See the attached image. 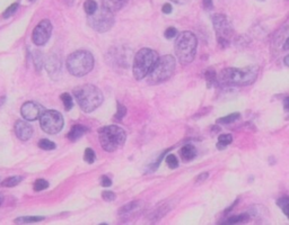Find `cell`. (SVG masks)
<instances>
[{"instance_id": "52a82bcc", "label": "cell", "mask_w": 289, "mask_h": 225, "mask_svg": "<svg viewBox=\"0 0 289 225\" xmlns=\"http://www.w3.org/2000/svg\"><path fill=\"white\" fill-rule=\"evenodd\" d=\"M176 67L175 58L172 55H164L158 59L151 73L147 76L149 84L162 83L173 76Z\"/></svg>"}, {"instance_id": "1f68e13d", "label": "cell", "mask_w": 289, "mask_h": 225, "mask_svg": "<svg viewBox=\"0 0 289 225\" xmlns=\"http://www.w3.org/2000/svg\"><path fill=\"white\" fill-rule=\"evenodd\" d=\"M18 6H20V4L18 3H15V4H13L12 6H9L4 13V18H9L11 16H13L18 9Z\"/></svg>"}, {"instance_id": "44dd1931", "label": "cell", "mask_w": 289, "mask_h": 225, "mask_svg": "<svg viewBox=\"0 0 289 225\" xmlns=\"http://www.w3.org/2000/svg\"><path fill=\"white\" fill-rule=\"evenodd\" d=\"M263 210H265L264 206H261V205H254V206H251V208L249 210V215L251 217H262L263 216Z\"/></svg>"}, {"instance_id": "d6a6232c", "label": "cell", "mask_w": 289, "mask_h": 225, "mask_svg": "<svg viewBox=\"0 0 289 225\" xmlns=\"http://www.w3.org/2000/svg\"><path fill=\"white\" fill-rule=\"evenodd\" d=\"M125 114H127V108H125V106L118 104V111H116V114L114 115V119L116 121H122Z\"/></svg>"}, {"instance_id": "8d00e7d4", "label": "cell", "mask_w": 289, "mask_h": 225, "mask_svg": "<svg viewBox=\"0 0 289 225\" xmlns=\"http://www.w3.org/2000/svg\"><path fill=\"white\" fill-rule=\"evenodd\" d=\"M287 204H289V197L285 196V197H281V198H279L277 200V205L279 206V207H283V206H286Z\"/></svg>"}, {"instance_id": "f35d334b", "label": "cell", "mask_w": 289, "mask_h": 225, "mask_svg": "<svg viewBox=\"0 0 289 225\" xmlns=\"http://www.w3.org/2000/svg\"><path fill=\"white\" fill-rule=\"evenodd\" d=\"M172 11H173V8H172V5L171 4H165V5H163V7H162V12L164 13V14H169L172 13Z\"/></svg>"}, {"instance_id": "603a6c76", "label": "cell", "mask_w": 289, "mask_h": 225, "mask_svg": "<svg viewBox=\"0 0 289 225\" xmlns=\"http://www.w3.org/2000/svg\"><path fill=\"white\" fill-rule=\"evenodd\" d=\"M43 219H44L43 216H24V217L16 218L14 222L17 223V224H26V223L41 222V221H43Z\"/></svg>"}, {"instance_id": "bcb514c9", "label": "cell", "mask_w": 289, "mask_h": 225, "mask_svg": "<svg viewBox=\"0 0 289 225\" xmlns=\"http://www.w3.org/2000/svg\"><path fill=\"white\" fill-rule=\"evenodd\" d=\"M5 99H6V98H5V97H2V98H0V106H2V104H3V102L5 101Z\"/></svg>"}, {"instance_id": "2e32d148", "label": "cell", "mask_w": 289, "mask_h": 225, "mask_svg": "<svg viewBox=\"0 0 289 225\" xmlns=\"http://www.w3.org/2000/svg\"><path fill=\"white\" fill-rule=\"evenodd\" d=\"M86 132H88V129L86 128V126H84V125H74L71 130H70V132L68 133V139L73 141V142H75V141H77L81 139L84 134H85Z\"/></svg>"}, {"instance_id": "5b68a950", "label": "cell", "mask_w": 289, "mask_h": 225, "mask_svg": "<svg viewBox=\"0 0 289 225\" xmlns=\"http://www.w3.org/2000/svg\"><path fill=\"white\" fill-rule=\"evenodd\" d=\"M99 140L105 151L114 152L119 148L123 147L125 140H127V133L119 126H104L99 130Z\"/></svg>"}, {"instance_id": "ffe728a7", "label": "cell", "mask_w": 289, "mask_h": 225, "mask_svg": "<svg viewBox=\"0 0 289 225\" xmlns=\"http://www.w3.org/2000/svg\"><path fill=\"white\" fill-rule=\"evenodd\" d=\"M250 219V215L249 213L246 214H240V215H235V216H231L227 219L228 224H239V223H245L248 222Z\"/></svg>"}, {"instance_id": "60d3db41", "label": "cell", "mask_w": 289, "mask_h": 225, "mask_svg": "<svg viewBox=\"0 0 289 225\" xmlns=\"http://www.w3.org/2000/svg\"><path fill=\"white\" fill-rule=\"evenodd\" d=\"M283 108L289 110V97H286L285 99H283Z\"/></svg>"}, {"instance_id": "4316f807", "label": "cell", "mask_w": 289, "mask_h": 225, "mask_svg": "<svg viewBox=\"0 0 289 225\" xmlns=\"http://www.w3.org/2000/svg\"><path fill=\"white\" fill-rule=\"evenodd\" d=\"M204 77H206V80H207V87L211 88L212 84L216 82V72L213 71L212 69H209L206 71Z\"/></svg>"}, {"instance_id": "ac0fdd59", "label": "cell", "mask_w": 289, "mask_h": 225, "mask_svg": "<svg viewBox=\"0 0 289 225\" xmlns=\"http://www.w3.org/2000/svg\"><path fill=\"white\" fill-rule=\"evenodd\" d=\"M232 142H233V137L231 134H222L218 137V143L216 147L218 150H224V149H226Z\"/></svg>"}, {"instance_id": "4dcf8cb0", "label": "cell", "mask_w": 289, "mask_h": 225, "mask_svg": "<svg viewBox=\"0 0 289 225\" xmlns=\"http://www.w3.org/2000/svg\"><path fill=\"white\" fill-rule=\"evenodd\" d=\"M166 163L171 169H175V168L179 167V160H178V158L174 156V154H170V156H167Z\"/></svg>"}, {"instance_id": "f546056e", "label": "cell", "mask_w": 289, "mask_h": 225, "mask_svg": "<svg viewBox=\"0 0 289 225\" xmlns=\"http://www.w3.org/2000/svg\"><path fill=\"white\" fill-rule=\"evenodd\" d=\"M84 160L87 163H93L95 160V152L93 151L91 148H88L85 150V153H84Z\"/></svg>"}, {"instance_id": "83f0119b", "label": "cell", "mask_w": 289, "mask_h": 225, "mask_svg": "<svg viewBox=\"0 0 289 225\" xmlns=\"http://www.w3.org/2000/svg\"><path fill=\"white\" fill-rule=\"evenodd\" d=\"M39 147H40L41 149L46 150V151H49V150L55 149V144H54V142H52V141L43 139V140H41L40 142H39Z\"/></svg>"}, {"instance_id": "8fae6325", "label": "cell", "mask_w": 289, "mask_h": 225, "mask_svg": "<svg viewBox=\"0 0 289 225\" xmlns=\"http://www.w3.org/2000/svg\"><path fill=\"white\" fill-rule=\"evenodd\" d=\"M212 24L218 39L230 40V37L234 34V30H233L231 22L223 14H216V15L212 16Z\"/></svg>"}, {"instance_id": "d4e9b609", "label": "cell", "mask_w": 289, "mask_h": 225, "mask_svg": "<svg viewBox=\"0 0 289 225\" xmlns=\"http://www.w3.org/2000/svg\"><path fill=\"white\" fill-rule=\"evenodd\" d=\"M23 178L21 176H15V177H9L6 180H4L2 182V186L4 187H14L17 186L22 181Z\"/></svg>"}, {"instance_id": "6da1fadb", "label": "cell", "mask_w": 289, "mask_h": 225, "mask_svg": "<svg viewBox=\"0 0 289 225\" xmlns=\"http://www.w3.org/2000/svg\"><path fill=\"white\" fill-rule=\"evenodd\" d=\"M258 74V65H250L245 68H227L221 73V81L227 86H249L256 80Z\"/></svg>"}, {"instance_id": "7dc6e473", "label": "cell", "mask_w": 289, "mask_h": 225, "mask_svg": "<svg viewBox=\"0 0 289 225\" xmlns=\"http://www.w3.org/2000/svg\"><path fill=\"white\" fill-rule=\"evenodd\" d=\"M2 203H3V196L0 195V205H2Z\"/></svg>"}, {"instance_id": "d590c367", "label": "cell", "mask_w": 289, "mask_h": 225, "mask_svg": "<svg viewBox=\"0 0 289 225\" xmlns=\"http://www.w3.org/2000/svg\"><path fill=\"white\" fill-rule=\"evenodd\" d=\"M101 185L103 187H111L112 185V180L108 176H102L101 177Z\"/></svg>"}, {"instance_id": "b9f144b4", "label": "cell", "mask_w": 289, "mask_h": 225, "mask_svg": "<svg viewBox=\"0 0 289 225\" xmlns=\"http://www.w3.org/2000/svg\"><path fill=\"white\" fill-rule=\"evenodd\" d=\"M171 2L178 4V5H185V4H188L190 0H171Z\"/></svg>"}, {"instance_id": "8992f818", "label": "cell", "mask_w": 289, "mask_h": 225, "mask_svg": "<svg viewBox=\"0 0 289 225\" xmlns=\"http://www.w3.org/2000/svg\"><path fill=\"white\" fill-rule=\"evenodd\" d=\"M158 53L152 49H141L138 51L133 61L132 72L136 80L146 78L158 61Z\"/></svg>"}, {"instance_id": "9c48e42d", "label": "cell", "mask_w": 289, "mask_h": 225, "mask_svg": "<svg viewBox=\"0 0 289 225\" xmlns=\"http://www.w3.org/2000/svg\"><path fill=\"white\" fill-rule=\"evenodd\" d=\"M42 130L48 134H58L63 128V117L57 110H45L40 116Z\"/></svg>"}, {"instance_id": "c3c4849f", "label": "cell", "mask_w": 289, "mask_h": 225, "mask_svg": "<svg viewBox=\"0 0 289 225\" xmlns=\"http://www.w3.org/2000/svg\"><path fill=\"white\" fill-rule=\"evenodd\" d=\"M29 2H31V3H32V2H35V0H29Z\"/></svg>"}, {"instance_id": "836d02e7", "label": "cell", "mask_w": 289, "mask_h": 225, "mask_svg": "<svg viewBox=\"0 0 289 225\" xmlns=\"http://www.w3.org/2000/svg\"><path fill=\"white\" fill-rule=\"evenodd\" d=\"M164 35L167 40H172V39H174L175 36H178V31H176L175 27H169L165 31Z\"/></svg>"}, {"instance_id": "7bdbcfd3", "label": "cell", "mask_w": 289, "mask_h": 225, "mask_svg": "<svg viewBox=\"0 0 289 225\" xmlns=\"http://www.w3.org/2000/svg\"><path fill=\"white\" fill-rule=\"evenodd\" d=\"M282 212H283V214H285L286 216L289 218V204H287L286 206H283V207H282Z\"/></svg>"}, {"instance_id": "7c38bea8", "label": "cell", "mask_w": 289, "mask_h": 225, "mask_svg": "<svg viewBox=\"0 0 289 225\" xmlns=\"http://www.w3.org/2000/svg\"><path fill=\"white\" fill-rule=\"evenodd\" d=\"M42 107L37 105L34 101H26L21 108V114L23 119L26 121H35L42 115L41 114Z\"/></svg>"}, {"instance_id": "d6986e66", "label": "cell", "mask_w": 289, "mask_h": 225, "mask_svg": "<svg viewBox=\"0 0 289 225\" xmlns=\"http://www.w3.org/2000/svg\"><path fill=\"white\" fill-rule=\"evenodd\" d=\"M241 117L240 113H233V114H230L227 116H224L221 117V119L217 120V123L218 124H231V123H234L235 121H237Z\"/></svg>"}, {"instance_id": "3957f363", "label": "cell", "mask_w": 289, "mask_h": 225, "mask_svg": "<svg viewBox=\"0 0 289 225\" xmlns=\"http://www.w3.org/2000/svg\"><path fill=\"white\" fill-rule=\"evenodd\" d=\"M198 40L192 32L184 31L176 36L175 54L180 63L183 65L190 64L195 58L197 53Z\"/></svg>"}, {"instance_id": "f1b7e54d", "label": "cell", "mask_w": 289, "mask_h": 225, "mask_svg": "<svg viewBox=\"0 0 289 225\" xmlns=\"http://www.w3.org/2000/svg\"><path fill=\"white\" fill-rule=\"evenodd\" d=\"M49 187V182L46 181L45 179H37L34 182V186L33 188L35 191H41V190H44Z\"/></svg>"}, {"instance_id": "e0dca14e", "label": "cell", "mask_w": 289, "mask_h": 225, "mask_svg": "<svg viewBox=\"0 0 289 225\" xmlns=\"http://www.w3.org/2000/svg\"><path fill=\"white\" fill-rule=\"evenodd\" d=\"M140 205H141L140 201H132V203L124 205L122 208H120L119 215H121V216H124V215H131L132 213L136 212L137 209H139Z\"/></svg>"}, {"instance_id": "681fc988", "label": "cell", "mask_w": 289, "mask_h": 225, "mask_svg": "<svg viewBox=\"0 0 289 225\" xmlns=\"http://www.w3.org/2000/svg\"><path fill=\"white\" fill-rule=\"evenodd\" d=\"M259 2H263V0H259Z\"/></svg>"}, {"instance_id": "7a4b0ae2", "label": "cell", "mask_w": 289, "mask_h": 225, "mask_svg": "<svg viewBox=\"0 0 289 225\" xmlns=\"http://www.w3.org/2000/svg\"><path fill=\"white\" fill-rule=\"evenodd\" d=\"M74 95L81 108L86 113L94 111L103 102V93L94 84H83L74 89Z\"/></svg>"}, {"instance_id": "277c9868", "label": "cell", "mask_w": 289, "mask_h": 225, "mask_svg": "<svg viewBox=\"0 0 289 225\" xmlns=\"http://www.w3.org/2000/svg\"><path fill=\"white\" fill-rule=\"evenodd\" d=\"M94 68V58L88 51L79 50L71 53L67 59V69L75 77H84Z\"/></svg>"}, {"instance_id": "e575fe53", "label": "cell", "mask_w": 289, "mask_h": 225, "mask_svg": "<svg viewBox=\"0 0 289 225\" xmlns=\"http://www.w3.org/2000/svg\"><path fill=\"white\" fill-rule=\"evenodd\" d=\"M102 197H103V199L106 201H112L115 199L116 195L113 191H103V193H102Z\"/></svg>"}, {"instance_id": "30bf717a", "label": "cell", "mask_w": 289, "mask_h": 225, "mask_svg": "<svg viewBox=\"0 0 289 225\" xmlns=\"http://www.w3.org/2000/svg\"><path fill=\"white\" fill-rule=\"evenodd\" d=\"M52 34V24L49 20H43L37 24L32 34V40L35 45L42 46L48 43Z\"/></svg>"}, {"instance_id": "5bb4252c", "label": "cell", "mask_w": 289, "mask_h": 225, "mask_svg": "<svg viewBox=\"0 0 289 225\" xmlns=\"http://www.w3.org/2000/svg\"><path fill=\"white\" fill-rule=\"evenodd\" d=\"M129 0H102V7L108 9L111 13H116L122 9Z\"/></svg>"}, {"instance_id": "7402d4cb", "label": "cell", "mask_w": 289, "mask_h": 225, "mask_svg": "<svg viewBox=\"0 0 289 225\" xmlns=\"http://www.w3.org/2000/svg\"><path fill=\"white\" fill-rule=\"evenodd\" d=\"M84 9H85L87 15L91 16L93 14H95L99 8H97V4L94 0H86L85 4H84Z\"/></svg>"}, {"instance_id": "f6af8a7d", "label": "cell", "mask_w": 289, "mask_h": 225, "mask_svg": "<svg viewBox=\"0 0 289 225\" xmlns=\"http://www.w3.org/2000/svg\"><path fill=\"white\" fill-rule=\"evenodd\" d=\"M283 63H285L287 67H289V54L285 56V59H283Z\"/></svg>"}, {"instance_id": "ba28073f", "label": "cell", "mask_w": 289, "mask_h": 225, "mask_svg": "<svg viewBox=\"0 0 289 225\" xmlns=\"http://www.w3.org/2000/svg\"><path fill=\"white\" fill-rule=\"evenodd\" d=\"M88 25L96 32H108L114 25V13H111L104 7L97 9L95 14L88 17Z\"/></svg>"}, {"instance_id": "4fadbf2b", "label": "cell", "mask_w": 289, "mask_h": 225, "mask_svg": "<svg viewBox=\"0 0 289 225\" xmlns=\"http://www.w3.org/2000/svg\"><path fill=\"white\" fill-rule=\"evenodd\" d=\"M15 134L21 141H27L33 135V128L24 121H18L15 124Z\"/></svg>"}, {"instance_id": "9a60e30c", "label": "cell", "mask_w": 289, "mask_h": 225, "mask_svg": "<svg viewBox=\"0 0 289 225\" xmlns=\"http://www.w3.org/2000/svg\"><path fill=\"white\" fill-rule=\"evenodd\" d=\"M180 156L183 161H191L197 157V149L192 144H185L180 150Z\"/></svg>"}, {"instance_id": "ab89813d", "label": "cell", "mask_w": 289, "mask_h": 225, "mask_svg": "<svg viewBox=\"0 0 289 225\" xmlns=\"http://www.w3.org/2000/svg\"><path fill=\"white\" fill-rule=\"evenodd\" d=\"M202 4H203V7L208 9V11H210V9L213 8L212 0H202Z\"/></svg>"}, {"instance_id": "484cf974", "label": "cell", "mask_w": 289, "mask_h": 225, "mask_svg": "<svg viewBox=\"0 0 289 225\" xmlns=\"http://www.w3.org/2000/svg\"><path fill=\"white\" fill-rule=\"evenodd\" d=\"M61 100L63 102V106H64V109L66 110H70L74 106V101H73V98L71 96L69 95V93L64 92L61 95Z\"/></svg>"}, {"instance_id": "ee69618b", "label": "cell", "mask_w": 289, "mask_h": 225, "mask_svg": "<svg viewBox=\"0 0 289 225\" xmlns=\"http://www.w3.org/2000/svg\"><path fill=\"white\" fill-rule=\"evenodd\" d=\"M283 50H285V51L289 50V36H288V39L286 40L285 43H283Z\"/></svg>"}, {"instance_id": "cb8c5ba5", "label": "cell", "mask_w": 289, "mask_h": 225, "mask_svg": "<svg viewBox=\"0 0 289 225\" xmlns=\"http://www.w3.org/2000/svg\"><path fill=\"white\" fill-rule=\"evenodd\" d=\"M170 208H169V206H157V207L153 210V213L151 214V217H155L156 219L157 218H160V217H163L164 215L169 212Z\"/></svg>"}, {"instance_id": "74e56055", "label": "cell", "mask_w": 289, "mask_h": 225, "mask_svg": "<svg viewBox=\"0 0 289 225\" xmlns=\"http://www.w3.org/2000/svg\"><path fill=\"white\" fill-rule=\"evenodd\" d=\"M208 177H209V173H208V172L200 173V175H199L197 178H195V182H202V181H204V180H207Z\"/></svg>"}]
</instances>
